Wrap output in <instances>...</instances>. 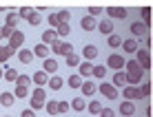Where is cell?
<instances>
[{
  "instance_id": "cell-1",
  "label": "cell",
  "mask_w": 153,
  "mask_h": 117,
  "mask_svg": "<svg viewBox=\"0 0 153 117\" xmlns=\"http://www.w3.org/2000/svg\"><path fill=\"white\" fill-rule=\"evenodd\" d=\"M51 51H53L56 55H65L67 57V55H71V53H73V46L67 40H56L53 44H51Z\"/></svg>"
},
{
  "instance_id": "cell-2",
  "label": "cell",
  "mask_w": 153,
  "mask_h": 117,
  "mask_svg": "<svg viewBox=\"0 0 153 117\" xmlns=\"http://www.w3.org/2000/svg\"><path fill=\"white\" fill-rule=\"evenodd\" d=\"M98 91L102 93V95H104L107 99H118V97H120V91H118V88L113 86L111 82H102V84L98 86Z\"/></svg>"
},
{
  "instance_id": "cell-3",
  "label": "cell",
  "mask_w": 153,
  "mask_h": 117,
  "mask_svg": "<svg viewBox=\"0 0 153 117\" xmlns=\"http://www.w3.org/2000/svg\"><path fill=\"white\" fill-rule=\"evenodd\" d=\"M22 44H25V33H22L20 29H16V31H13V35L7 40V46H9V49H11V53H13V51H18Z\"/></svg>"
},
{
  "instance_id": "cell-4",
  "label": "cell",
  "mask_w": 153,
  "mask_h": 117,
  "mask_svg": "<svg viewBox=\"0 0 153 117\" xmlns=\"http://www.w3.org/2000/svg\"><path fill=\"white\" fill-rule=\"evenodd\" d=\"M107 66H111L113 71H122V68H126V60L122 55H118V53H111L107 57Z\"/></svg>"
},
{
  "instance_id": "cell-5",
  "label": "cell",
  "mask_w": 153,
  "mask_h": 117,
  "mask_svg": "<svg viewBox=\"0 0 153 117\" xmlns=\"http://www.w3.org/2000/svg\"><path fill=\"white\" fill-rule=\"evenodd\" d=\"M131 35H133V38H146V33H149V24H144V22H138V20H135V22H131Z\"/></svg>"
},
{
  "instance_id": "cell-6",
  "label": "cell",
  "mask_w": 153,
  "mask_h": 117,
  "mask_svg": "<svg viewBox=\"0 0 153 117\" xmlns=\"http://www.w3.org/2000/svg\"><path fill=\"white\" fill-rule=\"evenodd\" d=\"M135 60L142 64V68H151V53H149V49H140L138 53H135Z\"/></svg>"
},
{
  "instance_id": "cell-7",
  "label": "cell",
  "mask_w": 153,
  "mask_h": 117,
  "mask_svg": "<svg viewBox=\"0 0 153 117\" xmlns=\"http://www.w3.org/2000/svg\"><path fill=\"white\" fill-rule=\"evenodd\" d=\"M120 115L122 117H133L135 115V102H131V99L120 102Z\"/></svg>"
},
{
  "instance_id": "cell-8",
  "label": "cell",
  "mask_w": 153,
  "mask_h": 117,
  "mask_svg": "<svg viewBox=\"0 0 153 117\" xmlns=\"http://www.w3.org/2000/svg\"><path fill=\"white\" fill-rule=\"evenodd\" d=\"M122 97H124V99H131V102H133V99H140V97H142L140 86H124V88H122Z\"/></svg>"
},
{
  "instance_id": "cell-9",
  "label": "cell",
  "mask_w": 153,
  "mask_h": 117,
  "mask_svg": "<svg viewBox=\"0 0 153 117\" xmlns=\"http://www.w3.org/2000/svg\"><path fill=\"white\" fill-rule=\"evenodd\" d=\"M111 84L115 88H124V86H129V82H126V71H115V75H113V79H111Z\"/></svg>"
},
{
  "instance_id": "cell-10",
  "label": "cell",
  "mask_w": 153,
  "mask_h": 117,
  "mask_svg": "<svg viewBox=\"0 0 153 117\" xmlns=\"http://www.w3.org/2000/svg\"><path fill=\"white\" fill-rule=\"evenodd\" d=\"M107 13H109V18H115V20H124L126 15H129V11H126L124 7H109Z\"/></svg>"
},
{
  "instance_id": "cell-11",
  "label": "cell",
  "mask_w": 153,
  "mask_h": 117,
  "mask_svg": "<svg viewBox=\"0 0 153 117\" xmlns=\"http://www.w3.org/2000/svg\"><path fill=\"white\" fill-rule=\"evenodd\" d=\"M56 40H60V38H58V31H56V29H47V31H42V42H45L47 46H51Z\"/></svg>"
},
{
  "instance_id": "cell-12",
  "label": "cell",
  "mask_w": 153,
  "mask_h": 117,
  "mask_svg": "<svg viewBox=\"0 0 153 117\" xmlns=\"http://www.w3.org/2000/svg\"><path fill=\"white\" fill-rule=\"evenodd\" d=\"M98 46H93V44H84V49H82V57H84V60H96V57H98Z\"/></svg>"
},
{
  "instance_id": "cell-13",
  "label": "cell",
  "mask_w": 153,
  "mask_h": 117,
  "mask_svg": "<svg viewBox=\"0 0 153 117\" xmlns=\"http://www.w3.org/2000/svg\"><path fill=\"white\" fill-rule=\"evenodd\" d=\"M142 77H144V68H142V71H135V73H126L129 86H138V84L142 82Z\"/></svg>"
},
{
  "instance_id": "cell-14",
  "label": "cell",
  "mask_w": 153,
  "mask_h": 117,
  "mask_svg": "<svg viewBox=\"0 0 153 117\" xmlns=\"http://www.w3.org/2000/svg\"><path fill=\"white\" fill-rule=\"evenodd\" d=\"M138 40L135 38H126L124 42H122V49H124V53H138L140 49H138Z\"/></svg>"
},
{
  "instance_id": "cell-15",
  "label": "cell",
  "mask_w": 153,
  "mask_h": 117,
  "mask_svg": "<svg viewBox=\"0 0 153 117\" xmlns=\"http://www.w3.org/2000/svg\"><path fill=\"white\" fill-rule=\"evenodd\" d=\"M80 26L84 31H93V29H98V24H96V18L93 15H82V20H80Z\"/></svg>"
},
{
  "instance_id": "cell-16",
  "label": "cell",
  "mask_w": 153,
  "mask_h": 117,
  "mask_svg": "<svg viewBox=\"0 0 153 117\" xmlns=\"http://www.w3.org/2000/svg\"><path fill=\"white\" fill-rule=\"evenodd\" d=\"M42 71H47L49 75H56V71H58V62L53 60V57H47V60L42 62Z\"/></svg>"
},
{
  "instance_id": "cell-17",
  "label": "cell",
  "mask_w": 153,
  "mask_h": 117,
  "mask_svg": "<svg viewBox=\"0 0 153 117\" xmlns=\"http://www.w3.org/2000/svg\"><path fill=\"white\" fill-rule=\"evenodd\" d=\"M33 55H36V57H42V60H47V57H49V46H47L45 42L36 44V46H33Z\"/></svg>"
},
{
  "instance_id": "cell-18",
  "label": "cell",
  "mask_w": 153,
  "mask_h": 117,
  "mask_svg": "<svg viewBox=\"0 0 153 117\" xmlns=\"http://www.w3.org/2000/svg\"><path fill=\"white\" fill-rule=\"evenodd\" d=\"M33 51H29V49H20L18 51V60L22 62V64H31V62H33Z\"/></svg>"
},
{
  "instance_id": "cell-19",
  "label": "cell",
  "mask_w": 153,
  "mask_h": 117,
  "mask_svg": "<svg viewBox=\"0 0 153 117\" xmlns=\"http://www.w3.org/2000/svg\"><path fill=\"white\" fill-rule=\"evenodd\" d=\"M49 73H47V71H36L33 73V82L36 84H38V86H45V84H49Z\"/></svg>"
},
{
  "instance_id": "cell-20",
  "label": "cell",
  "mask_w": 153,
  "mask_h": 117,
  "mask_svg": "<svg viewBox=\"0 0 153 117\" xmlns=\"http://www.w3.org/2000/svg\"><path fill=\"white\" fill-rule=\"evenodd\" d=\"M31 99H36V102H42V104H47L45 99H47V91H45V86H36L33 91H31Z\"/></svg>"
},
{
  "instance_id": "cell-21",
  "label": "cell",
  "mask_w": 153,
  "mask_h": 117,
  "mask_svg": "<svg viewBox=\"0 0 153 117\" xmlns=\"http://www.w3.org/2000/svg\"><path fill=\"white\" fill-rule=\"evenodd\" d=\"M9 57H11V49H9V46H0V64H2L4 71L9 68V64H7Z\"/></svg>"
},
{
  "instance_id": "cell-22",
  "label": "cell",
  "mask_w": 153,
  "mask_h": 117,
  "mask_svg": "<svg viewBox=\"0 0 153 117\" xmlns=\"http://www.w3.org/2000/svg\"><path fill=\"white\" fill-rule=\"evenodd\" d=\"M16 99H18V97H16L13 93H9V91L0 93V104H2V106H7V108H9V106H13V102H16Z\"/></svg>"
},
{
  "instance_id": "cell-23",
  "label": "cell",
  "mask_w": 153,
  "mask_h": 117,
  "mask_svg": "<svg viewBox=\"0 0 153 117\" xmlns=\"http://www.w3.org/2000/svg\"><path fill=\"white\" fill-rule=\"evenodd\" d=\"M98 31L102 35H113V24H111V20H102V22L98 24Z\"/></svg>"
},
{
  "instance_id": "cell-24",
  "label": "cell",
  "mask_w": 153,
  "mask_h": 117,
  "mask_svg": "<svg viewBox=\"0 0 153 117\" xmlns=\"http://www.w3.org/2000/svg\"><path fill=\"white\" fill-rule=\"evenodd\" d=\"M82 79H84V77L80 75V73H76V75H69V79H67V82H69L71 88H82V84H84Z\"/></svg>"
},
{
  "instance_id": "cell-25",
  "label": "cell",
  "mask_w": 153,
  "mask_h": 117,
  "mask_svg": "<svg viewBox=\"0 0 153 117\" xmlns=\"http://www.w3.org/2000/svg\"><path fill=\"white\" fill-rule=\"evenodd\" d=\"M62 84H65V79H62L60 75H51V79H49V88L51 91H60Z\"/></svg>"
},
{
  "instance_id": "cell-26",
  "label": "cell",
  "mask_w": 153,
  "mask_h": 117,
  "mask_svg": "<svg viewBox=\"0 0 153 117\" xmlns=\"http://www.w3.org/2000/svg\"><path fill=\"white\" fill-rule=\"evenodd\" d=\"M87 110L91 115H100V113H102V104H100V99H91L89 106H87Z\"/></svg>"
},
{
  "instance_id": "cell-27",
  "label": "cell",
  "mask_w": 153,
  "mask_h": 117,
  "mask_svg": "<svg viewBox=\"0 0 153 117\" xmlns=\"http://www.w3.org/2000/svg\"><path fill=\"white\" fill-rule=\"evenodd\" d=\"M13 95L18 99H25V97H31V93H29V86H20V84H16V91Z\"/></svg>"
},
{
  "instance_id": "cell-28",
  "label": "cell",
  "mask_w": 153,
  "mask_h": 117,
  "mask_svg": "<svg viewBox=\"0 0 153 117\" xmlns=\"http://www.w3.org/2000/svg\"><path fill=\"white\" fill-rule=\"evenodd\" d=\"M93 68H96V66H93L91 62H82V64H80V75H82V77L93 75Z\"/></svg>"
},
{
  "instance_id": "cell-29",
  "label": "cell",
  "mask_w": 153,
  "mask_h": 117,
  "mask_svg": "<svg viewBox=\"0 0 153 117\" xmlns=\"http://www.w3.org/2000/svg\"><path fill=\"white\" fill-rule=\"evenodd\" d=\"M107 42H109V46H111V49H118V46H122V38H120V35L118 33H113V35H109V38H107Z\"/></svg>"
},
{
  "instance_id": "cell-30",
  "label": "cell",
  "mask_w": 153,
  "mask_h": 117,
  "mask_svg": "<svg viewBox=\"0 0 153 117\" xmlns=\"http://www.w3.org/2000/svg\"><path fill=\"white\" fill-rule=\"evenodd\" d=\"M18 20H20L18 13H7V18H4V26H11V29H16Z\"/></svg>"
},
{
  "instance_id": "cell-31",
  "label": "cell",
  "mask_w": 153,
  "mask_h": 117,
  "mask_svg": "<svg viewBox=\"0 0 153 117\" xmlns=\"http://www.w3.org/2000/svg\"><path fill=\"white\" fill-rule=\"evenodd\" d=\"M87 102H84V97H73V102H71V108L73 110H84V108H87Z\"/></svg>"
},
{
  "instance_id": "cell-32",
  "label": "cell",
  "mask_w": 153,
  "mask_h": 117,
  "mask_svg": "<svg viewBox=\"0 0 153 117\" xmlns=\"http://www.w3.org/2000/svg\"><path fill=\"white\" fill-rule=\"evenodd\" d=\"M18 77H20V73L16 68H7L4 71V82H18Z\"/></svg>"
},
{
  "instance_id": "cell-33",
  "label": "cell",
  "mask_w": 153,
  "mask_h": 117,
  "mask_svg": "<svg viewBox=\"0 0 153 117\" xmlns=\"http://www.w3.org/2000/svg\"><path fill=\"white\" fill-rule=\"evenodd\" d=\"M96 91H98V86H96L93 82H84V84H82V93L87 95V97H91Z\"/></svg>"
},
{
  "instance_id": "cell-34",
  "label": "cell",
  "mask_w": 153,
  "mask_h": 117,
  "mask_svg": "<svg viewBox=\"0 0 153 117\" xmlns=\"http://www.w3.org/2000/svg\"><path fill=\"white\" fill-rule=\"evenodd\" d=\"M45 108H47V113H49V115H60V108H58V102H56V99H49Z\"/></svg>"
},
{
  "instance_id": "cell-35",
  "label": "cell",
  "mask_w": 153,
  "mask_h": 117,
  "mask_svg": "<svg viewBox=\"0 0 153 117\" xmlns=\"http://www.w3.org/2000/svg\"><path fill=\"white\" fill-rule=\"evenodd\" d=\"M135 71H142V64L138 60H129L126 62V73H135Z\"/></svg>"
},
{
  "instance_id": "cell-36",
  "label": "cell",
  "mask_w": 153,
  "mask_h": 117,
  "mask_svg": "<svg viewBox=\"0 0 153 117\" xmlns=\"http://www.w3.org/2000/svg\"><path fill=\"white\" fill-rule=\"evenodd\" d=\"M80 55L78 53H71V55H67V66H80Z\"/></svg>"
},
{
  "instance_id": "cell-37",
  "label": "cell",
  "mask_w": 153,
  "mask_h": 117,
  "mask_svg": "<svg viewBox=\"0 0 153 117\" xmlns=\"http://www.w3.org/2000/svg\"><path fill=\"white\" fill-rule=\"evenodd\" d=\"M58 38H60V40H65L67 38V35H69V31H71V26L69 24H60V26H58Z\"/></svg>"
},
{
  "instance_id": "cell-38",
  "label": "cell",
  "mask_w": 153,
  "mask_h": 117,
  "mask_svg": "<svg viewBox=\"0 0 153 117\" xmlns=\"http://www.w3.org/2000/svg\"><path fill=\"white\" fill-rule=\"evenodd\" d=\"M58 18H60V22H62V24H69V20H71V11L62 9V11H58Z\"/></svg>"
},
{
  "instance_id": "cell-39",
  "label": "cell",
  "mask_w": 153,
  "mask_h": 117,
  "mask_svg": "<svg viewBox=\"0 0 153 117\" xmlns=\"http://www.w3.org/2000/svg\"><path fill=\"white\" fill-rule=\"evenodd\" d=\"M104 75H107V68H104V66H100V64H96V68H93V77L104 79Z\"/></svg>"
},
{
  "instance_id": "cell-40",
  "label": "cell",
  "mask_w": 153,
  "mask_h": 117,
  "mask_svg": "<svg viewBox=\"0 0 153 117\" xmlns=\"http://www.w3.org/2000/svg\"><path fill=\"white\" fill-rule=\"evenodd\" d=\"M18 15H20V18H25V20L29 22V18L33 15V9H31V7H22V9L18 11Z\"/></svg>"
},
{
  "instance_id": "cell-41",
  "label": "cell",
  "mask_w": 153,
  "mask_h": 117,
  "mask_svg": "<svg viewBox=\"0 0 153 117\" xmlns=\"http://www.w3.org/2000/svg\"><path fill=\"white\" fill-rule=\"evenodd\" d=\"M140 15H142V22L149 24V20H151V9H149V7H142V9H140Z\"/></svg>"
},
{
  "instance_id": "cell-42",
  "label": "cell",
  "mask_w": 153,
  "mask_h": 117,
  "mask_svg": "<svg viewBox=\"0 0 153 117\" xmlns=\"http://www.w3.org/2000/svg\"><path fill=\"white\" fill-rule=\"evenodd\" d=\"M49 24L53 26V29H58L62 22H60V18H58V13H49Z\"/></svg>"
},
{
  "instance_id": "cell-43",
  "label": "cell",
  "mask_w": 153,
  "mask_h": 117,
  "mask_svg": "<svg viewBox=\"0 0 153 117\" xmlns=\"http://www.w3.org/2000/svg\"><path fill=\"white\" fill-rule=\"evenodd\" d=\"M31 82H33V77H29V75H20V77H18V82H16V84H20V86H29Z\"/></svg>"
},
{
  "instance_id": "cell-44",
  "label": "cell",
  "mask_w": 153,
  "mask_h": 117,
  "mask_svg": "<svg viewBox=\"0 0 153 117\" xmlns=\"http://www.w3.org/2000/svg\"><path fill=\"white\" fill-rule=\"evenodd\" d=\"M140 91H142V97H149V95H151V84L144 82V84L140 86Z\"/></svg>"
},
{
  "instance_id": "cell-45",
  "label": "cell",
  "mask_w": 153,
  "mask_h": 117,
  "mask_svg": "<svg viewBox=\"0 0 153 117\" xmlns=\"http://www.w3.org/2000/svg\"><path fill=\"white\" fill-rule=\"evenodd\" d=\"M58 108H60V115H65L67 110L71 108V104H69V102H65V99H62V102H58Z\"/></svg>"
},
{
  "instance_id": "cell-46",
  "label": "cell",
  "mask_w": 153,
  "mask_h": 117,
  "mask_svg": "<svg viewBox=\"0 0 153 117\" xmlns=\"http://www.w3.org/2000/svg\"><path fill=\"white\" fill-rule=\"evenodd\" d=\"M100 13H102V7H96V4H93V7H89V15H93V18H98Z\"/></svg>"
},
{
  "instance_id": "cell-47",
  "label": "cell",
  "mask_w": 153,
  "mask_h": 117,
  "mask_svg": "<svg viewBox=\"0 0 153 117\" xmlns=\"http://www.w3.org/2000/svg\"><path fill=\"white\" fill-rule=\"evenodd\" d=\"M40 20H42V18H40V13H38V11H33V15L29 18V24H33V26H36V24H40Z\"/></svg>"
},
{
  "instance_id": "cell-48",
  "label": "cell",
  "mask_w": 153,
  "mask_h": 117,
  "mask_svg": "<svg viewBox=\"0 0 153 117\" xmlns=\"http://www.w3.org/2000/svg\"><path fill=\"white\" fill-rule=\"evenodd\" d=\"M98 117H115V110L113 108H102V113H100Z\"/></svg>"
},
{
  "instance_id": "cell-49",
  "label": "cell",
  "mask_w": 153,
  "mask_h": 117,
  "mask_svg": "<svg viewBox=\"0 0 153 117\" xmlns=\"http://www.w3.org/2000/svg\"><path fill=\"white\" fill-rule=\"evenodd\" d=\"M13 31H16V29H11V26H2V35H4L7 40L11 38V35H13Z\"/></svg>"
},
{
  "instance_id": "cell-50",
  "label": "cell",
  "mask_w": 153,
  "mask_h": 117,
  "mask_svg": "<svg viewBox=\"0 0 153 117\" xmlns=\"http://www.w3.org/2000/svg\"><path fill=\"white\" fill-rule=\"evenodd\" d=\"M20 117H36V110L33 108H25L22 113H20Z\"/></svg>"
},
{
  "instance_id": "cell-51",
  "label": "cell",
  "mask_w": 153,
  "mask_h": 117,
  "mask_svg": "<svg viewBox=\"0 0 153 117\" xmlns=\"http://www.w3.org/2000/svg\"><path fill=\"white\" fill-rule=\"evenodd\" d=\"M42 106H47V104H42V102H36V99H31V108H33V110L42 108Z\"/></svg>"
},
{
  "instance_id": "cell-52",
  "label": "cell",
  "mask_w": 153,
  "mask_h": 117,
  "mask_svg": "<svg viewBox=\"0 0 153 117\" xmlns=\"http://www.w3.org/2000/svg\"><path fill=\"white\" fill-rule=\"evenodd\" d=\"M0 79H4V68L0 66Z\"/></svg>"
},
{
  "instance_id": "cell-53",
  "label": "cell",
  "mask_w": 153,
  "mask_h": 117,
  "mask_svg": "<svg viewBox=\"0 0 153 117\" xmlns=\"http://www.w3.org/2000/svg\"><path fill=\"white\" fill-rule=\"evenodd\" d=\"M4 38V35H2V26H0V40H2Z\"/></svg>"
},
{
  "instance_id": "cell-54",
  "label": "cell",
  "mask_w": 153,
  "mask_h": 117,
  "mask_svg": "<svg viewBox=\"0 0 153 117\" xmlns=\"http://www.w3.org/2000/svg\"><path fill=\"white\" fill-rule=\"evenodd\" d=\"M65 117H67V115H65Z\"/></svg>"
}]
</instances>
